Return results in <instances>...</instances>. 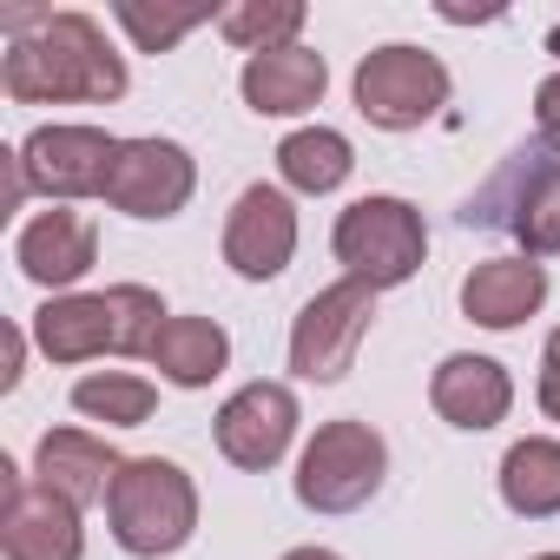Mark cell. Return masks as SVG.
<instances>
[{"label": "cell", "mask_w": 560, "mask_h": 560, "mask_svg": "<svg viewBox=\"0 0 560 560\" xmlns=\"http://www.w3.org/2000/svg\"><path fill=\"white\" fill-rule=\"evenodd\" d=\"M8 60L0 86L21 106H54V100H119L126 93V60L106 47L93 14H47V8H8Z\"/></svg>", "instance_id": "6da1fadb"}, {"label": "cell", "mask_w": 560, "mask_h": 560, "mask_svg": "<svg viewBox=\"0 0 560 560\" xmlns=\"http://www.w3.org/2000/svg\"><path fill=\"white\" fill-rule=\"evenodd\" d=\"M172 311L145 284H113V291H73L47 298L34 311V343L47 363H93V357H145L159 324Z\"/></svg>", "instance_id": "7a4b0ae2"}, {"label": "cell", "mask_w": 560, "mask_h": 560, "mask_svg": "<svg viewBox=\"0 0 560 560\" xmlns=\"http://www.w3.org/2000/svg\"><path fill=\"white\" fill-rule=\"evenodd\" d=\"M106 527L132 560H165L198 534V488L165 455H132L106 494Z\"/></svg>", "instance_id": "3957f363"}, {"label": "cell", "mask_w": 560, "mask_h": 560, "mask_svg": "<svg viewBox=\"0 0 560 560\" xmlns=\"http://www.w3.org/2000/svg\"><path fill=\"white\" fill-rule=\"evenodd\" d=\"M330 250H337L343 277H357V284H370V291L383 298V291L409 284V277L422 270V257H429V224H422V211H416L409 198L370 191V198H357V205L337 218Z\"/></svg>", "instance_id": "277c9868"}, {"label": "cell", "mask_w": 560, "mask_h": 560, "mask_svg": "<svg viewBox=\"0 0 560 560\" xmlns=\"http://www.w3.org/2000/svg\"><path fill=\"white\" fill-rule=\"evenodd\" d=\"M383 475H389V442L370 422L337 416L298 455V501L311 514H357L363 501H376Z\"/></svg>", "instance_id": "5b68a950"}, {"label": "cell", "mask_w": 560, "mask_h": 560, "mask_svg": "<svg viewBox=\"0 0 560 560\" xmlns=\"http://www.w3.org/2000/svg\"><path fill=\"white\" fill-rule=\"evenodd\" d=\"M113 159H119V139L100 126H34L14 145V198H27V191H40L54 205L100 198L113 178Z\"/></svg>", "instance_id": "8992f818"}, {"label": "cell", "mask_w": 560, "mask_h": 560, "mask_svg": "<svg viewBox=\"0 0 560 560\" xmlns=\"http://www.w3.org/2000/svg\"><path fill=\"white\" fill-rule=\"evenodd\" d=\"M350 86H357V113L376 132H416L448 106V67L422 47H402V40L363 54Z\"/></svg>", "instance_id": "52a82bcc"}, {"label": "cell", "mask_w": 560, "mask_h": 560, "mask_svg": "<svg viewBox=\"0 0 560 560\" xmlns=\"http://www.w3.org/2000/svg\"><path fill=\"white\" fill-rule=\"evenodd\" d=\"M376 324V291L357 284V277H337V284H324L298 324H291V370L304 383H343L357 370V350Z\"/></svg>", "instance_id": "ba28073f"}, {"label": "cell", "mask_w": 560, "mask_h": 560, "mask_svg": "<svg viewBox=\"0 0 560 560\" xmlns=\"http://www.w3.org/2000/svg\"><path fill=\"white\" fill-rule=\"evenodd\" d=\"M298 389L291 383H244L237 396H224V409H218V422H211V435H218V455L231 462V468H244V475H264V468H277L291 455V442H298Z\"/></svg>", "instance_id": "9c48e42d"}, {"label": "cell", "mask_w": 560, "mask_h": 560, "mask_svg": "<svg viewBox=\"0 0 560 560\" xmlns=\"http://www.w3.org/2000/svg\"><path fill=\"white\" fill-rule=\"evenodd\" d=\"M198 191V165L178 139H119V159H113V178H106V205L126 211V218H178Z\"/></svg>", "instance_id": "30bf717a"}, {"label": "cell", "mask_w": 560, "mask_h": 560, "mask_svg": "<svg viewBox=\"0 0 560 560\" xmlns=\"http://www.w3.org/2000/svg\"><path fill=\"white\" fill-rule=\"evenodd\" d=\"M298 257V205L284 185H244L224 218V264L244 284H270Z\"/></svg>", "instance_id": "8fae6325"}, {"label": "cell", "mask_w": 560, "mask_h": 560, "mask_svg": "<svg viewBox=\"0 0 560 560\" xmlns=\"http://www.w3.org/2000/svg\"><path fill=\"white\" fill-rule=\"evenodd\" d=\"M80 514L86 508H73L67 494L40 488L8 462V514H0V553L8 560H80L86 553Z\"/></svg>", "instance_id": "7c38bea8"}, {"label": "cell", "mask_w": 560, "mask_h": 560, "mask_svg": "<svg viewBox=\"0 0 560 560\" xmlns=\"http://www.w3.org/2000/svg\"><path fill=\"white\" fill-rule=\"evenodd\" d=\"M14 264H21L27 284H40L54 298H73V284L100 264V224L73 205H47L14 231Z\"/></svg>", "instance_id": "4fadbf2b"}, {"label": "cell", "mask_w": 560, "mask_h": 560, "mask_svg": "<svg viewBox=\"0 0 560 560\" xmlns=\"http://www.w3.org/2000/svg\"><path fill=\"white\" fill-rule=\"evenodd\" d=\"M429 409H435L448 429L481 435V429L508 422V409H514V376H508L494 357L455 350V357H442L435 376H429Z\"/></svg>", "instance_id": "5bb4252c"}, {"label": "cell", "mask_w": 560, "mask_h": 560, "mask_svg": "<svg viewBox=\"0 0 560 560\" xmlns=\"http://www.w3.org/2000/svg\"><path fill=\"white\" fill-rule=\"evenodd\" d=\"M119 468H126V455L106 435H93V429H47L40 448H34V481L54 488V494H67L73 508L106 501L113 481H119Z\"/></svg>", "instance_id": "9a60e30c"}, {"label": "cell", "mask_w": 560, "mask_h": 560, "mask_svg": "<svg viewBox=\"0 0 560 560\" xmlns=\"http://www.w3.org/2000/svg\"><path fill=\"white\" fill-rule=\"evenodd\" d=\"M324 86H330V60L317 47H304V40L277 47V54H257L237 73V93H244V106L257 119H298V113H311L324 100Z\"/></svg>", "instance_id": "2e32d148"}, {"label": "cell", "mask_w": 560, "mask_h": 560, "mask_svg": "<svg viewBox=\"0 0 560 560\" xmlns=\"http://www.w3.org/2000/svg\"><path fill=\"white\" fill-rule=\"evenodd\" d=\"M547 304V264L534 257H481L462 277V317L481 330H521Z\"/></svg>", "instance_id": "e0dca14e"}, {"label": "cell", "mask_w": 560, "mask_h": 560, "mask_svg": "<svg viewBox=\"0 0 560 560\" xmlns=\"http://www.w3.org/2000/svg\"><path fill=\"white\" fill-rule=\"evenodd\" d=\"M508 191V211L488 224H508L521 257H553L560 250V159H521L514 172L494 178V198Z\"/></svg>", "instance_id": "ac0fdd59"}, {"label": "cell", "mask_w": 560, "mask_h": 560, "mask_svg": "<svg viewBox=\"0 0 560 560\" xmlns=\"http://www.w3.org/2000/svg\"><path fill=\"white\" fill-rule=\"evenodd\" d=\"M145 363L172 389H211L224 376V363H231V337L211 317H165L159 337H152V350H145Z\"/></svg>", "instance_id": "d6986e66"}, {"label": "cell", "mask_w": 560, "mask_h": 560, "mask_svg": "<svg viewBox=\"0 0 560 560\" xmlns=\"http://www.w3.org/2000/svg\"><path fill=\"white\" fill-rule=\"evenodd\" d=\"M501 501L521 521H553L560 514V442L553 435H521L501 455Z\"/></svg>", "instance_id": "ffe728a7"}, {"label": "cell", "mask_w": 560, "mask_h": 560, "mask_svg": "<svg viewBox=\"0 0 560 560\" xmlns=\"http://www.w3.org/2000/svg\"><path fill=\"white\" fill-rule=\"evenodd\" d=\"M350 172H357V152H350V139L337 126H304V132H291L277 145V178L291 191H304V198H330Z\"/></svg>", "instance_id": "44dd1931"}, {"label": "cell", "mask_w": 560, "mask_h": 560, "mask_svg": "<svg viewBox=\"0 0 560 560\" xmlns=\"http://www.w3.org/2000/svg\"><path fill=\"white\" fill-rule=\"evenodd\" d=\"M73 409L86 422H106V429H139V422H152L159 389L132 370H93V376L73 383Z\"/></svg>", "instance_id": "7402d4cb"}, {"label": "cell", "mask_w": 560, "mask_h": 560, "mask_svg": "<svg viewBox=\"0 0 560 560\" xmlns=\"http://www.w3.org/2000/svg\"><path fill=\"white\" fill-rule=\"evenodd\" d=\"M218 34L231 47H244L250 60L257 54H277V47H298V34H304V0H244V8H224L218 14Z\"/></svg>", "instance_id": "603a6c76"}, {"label": "cell", "mask_w": 560, "mask_h": 560, "mask_svg": "<svg viewBox=\"0 0 560 560\" xmlns=\"http://www.w3.org/2000/svg\"><path fill=\"white\" fill-rule=\"evenodd\" d=\"M113 14H119V27H126V34L139 40V54H165V47H178V40H185L191 27H205V21H211L205 8H178V14H152V8H139V0H119V8H113Z\"/></svg>", "instance_id": "cb8c5ba5"}, {"label": "cell", "mask_w": 560, "mask_h": 560, "mask_svg": "<svg viewBox=\"0 0 560 560\" xmlns=\"http://www.w3.org/2000/svg\"><path fill=\"white\" fill-rule=\"evenodd\" d=\"M534 126H540L547 145H560V73H547V80L534 86Z\"/></svg>", "instance_id": "d4e9b609"}, {"label": "cell", "mask_w": 560, "mask_h": 560, "mask_svg": "<svg viewBox=\"0 0 560 560\" xmlns=\"http://www.w3.org/2000/svg\"><path fill=\"white\" fill-rule=\"evenodd\" d=\"M21 357H27V337L8 330V370H0V389H14V383H21Z\"/></svg>", "instance_id": "484cf974"}, {"label": "cell", "mask_w": 560, "mask_h": 560, "mask_svg": "<svg viewBox=\"0 0 560 560\" xmlns=\"http://www.w3.org/2000/svg\"><path fill=\"white\" fill-rule=\"evenodd\" d=\"M284 560H343V553H330V547H291Z\"/></svg>", "instance_id": "4316f807"}, {"label": "cell", "mask_w": 560, "mask_h": 560, "mask_svg": "<svg viewBox=\"0 0 560 560\" xmlns=\"http://www.w3.org/2000/svg\"><path fill=\"white\" fill-rule=\"evenodd\" d=\"M540 363H560V330L547 337V350H540Z\"/></svg>", "instance_id": "83f0119b"}, {"label": "cell", "mask_w": 560, "mask_h": 560, "mask_svg": "<svg viewBox=\"0 0 560 560\" xmlns=\"http://www.w3.org/2000/svg\"><path fill=\"white\" fill-rule=\"evenodd\" d=\"M534 560H560V553H534Z\"/></svg>", "instance_id": "f1b7e54d"}]
</instances>
